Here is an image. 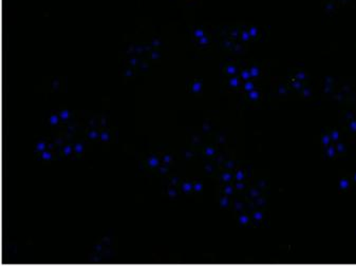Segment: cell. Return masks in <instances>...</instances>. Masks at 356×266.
I'll return each instance as SVG.
<instances>
[]
</instances>
